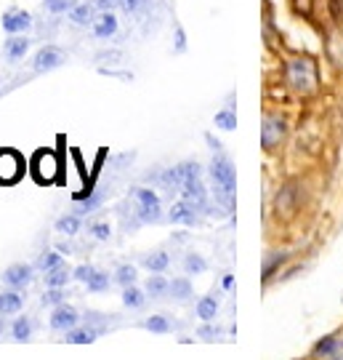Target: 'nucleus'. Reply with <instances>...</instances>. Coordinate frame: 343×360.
<instances>
[{
  "label": "nucleus",
  "mask_w": 343,
  "mask_h": 360,
  "mask_svg": "<svg viewBox=\"0 0 343 360\" xmlns=\"http://www.w3.org/2000/svg\"><path fill=\"white\" fill-rule=\"evenodd\" d=\"M282 134H285V123H282L280 117H267V123H264V131H261V142L264 147H274V144L282 139Z\"/></svg>",
  "instance_id": "f8f14e48"
},
{
  "label": "nucleus",
  "mask_w": 343,
  "mask_h": 360,
  "mask_svg": "<svg viewBox=\"0 0 343 360\" xmlns=\"http://www.w3.org/2000/svg\"><path fill=\"white\" fill-rule=\"evenodd\" d=\"M62 302H64L62 288H51L48 294H43V304H62Z\"/></svg>",
  "instance_id": "f704fd0d"
},
{
  "label": "nucleus",
  "mask_w": 343,
  "mask_h": 360,
  "mask_svg": "<svg viewBox=\"0 0 343 360\" xmlns=\"http://www.w3.org/2000/svg\"><path fill=\"white\" fill-rule=\"evenodd\" d=\"M170 294H173V299H176V302H189L191 283L187 281V278H176V281L170 283Z\"/></svg>",
  "instance_id": "5701e85b"
},
{
  "label": "nucleus",
  "mask_w": 343,
  "mask_h": 360,
  "mask_svg": "<svg viewBox=\"0 0 343 360\" xmlns=\"http://www.w3.org/2000/svg\"><path fill=\"white\" fill-rule=\"evenodd\" d=\"M3 281L11 285V288H25L32 281V270L27 264H11L8 270L3 272Z\"/></svg>",
  "instance_id": "9b49d317"
},
{
  "label": "nucleus",
  "mask_w": 343,
  "mask_h": 360,
  "mask_svg": "<svg viewBox=\"0 0 343 360\" xmlns=\"http://www.w3.org/2000/svg\"><path fill=\"white\" fill-rule=\"evenodd\" d=\"M62 264V257L56 254V251H48V254H43L38 262V267L40 270H53V267H59Z\"/></svg>",
  "instance_id": "7c9ffc66"
},
{
  "label": "nucleus",
  "mask_w": 343,
  "mask_h": 360,
  "mask_svg": "<svg viewBox=\"0 0 343 360\" xmlns=\"http://www.w3.org/2000/svg\"><path fill=\"white\" fill-rule=\"evenodd\" d=\"M288 80L295 91L311 94L317 89V65L311 59H292L288 67Z\"/></svg>",
  "instance_id": "f257e3e1"
},
{
  "label": "nucleus",
  "mask_w": 343,
  "mask_h": 360,
  "mask_svg": "<svg viewBox=\"0 0 343 360\" xmlns=\"http://www.w3.org/2000/svg\"><path fill=\"white\" fill-rule=\"evenodd\" d=\"M69 270L64 267V264H59V267H53V270H46V285L48 288H64V285L69 283Z\"/></svg>",
  "instance_id": "2eb2a0df"
},
{
  "label": "nucleus",
  "mask_w": 343,
  "mask_h": 360,
  "mask_svg": "<svg viewBox=\"0 0 343 360\" xmlns=\"http://www.w3.org/2000/svg\"><path fill=\"white\" fill-rule=\"evenodd\" d=\"M144 328L152 331V334H168L173 326H170V321H168L166 315H152V318L144 321Z\"/></svg>",
  "instance_id": "4be33fe9"
},
{
  "label": "nucleus",
  "mask_w": 343,
  "mask_h": 360,
  "mask_svg": "<svg viewBox=\"0 0 343 360\" xmlns=\"http://www.w3.org/2000/svg\"><path fill=\"white\" fill-rule=\"evenodd\" d=\"M163 184H166L168 193H173V190H181V184H184V176H181V171H178V168H168L166 174H163Z\"/></svg>",
  "instance_id": "a878e982"
},
{
  "label": "nucleus",
  "mask_w": 343,
  "mask_h": 360,
  "mask_svg": "<svg viewBox=\"0 0 343 360\" xmlns=\"http://www.w3.org/2000/svg\"><path fill=\"white\" fill-rule=\"evenodd\" d=\"M168 254L166 251H154V254H149V257L144 259V264H147V270L149 272H166L168 270Z\"/></svg>",
  "instance_id": "412c9836"
},
{
  "label": "nucleus",
  "mask_w": 343,
  "mask_h": 360,
  "mask_svg": "<svg viewBox=\"0 0 343 360\" xmlns=\"http://www.w3.org/2000/svg\"><path fill=\"white\" fill-rule=\"evenodd\" d=\"M77 326V309L67 307V304H56L51 315V328L53 331H69Z\"/></svg>",
  "instance_id": "0eeeda50"
},
{
  "label": "nucleus",
  "mask_w": 343,
  "mask_h": 360,
  "mask_svg": "<svg viewBox=\"0 0 343 360\" xmlns=\"http://www.w3.org/2000/svg\"><path fill=\"white\" fill-rule=\"evenodd\" d=\"M213 123H216L218 129H224V131H234V129H237V115H234L231 110H221V112H216Z\"/></svg>",
  "instance_id": "393cba45"
},
{
  "label": "nucleus",
  "mask_w": 343,
  "mask_h": 360,
  "mask_svg": "<svg viewBox=\"0 0 343 360\" xmlns=\"http://www.w3.org/2000/svg\"><path fill=\"white\" fill-rule=\"evenodd\" d=\"M27 49H29V40L13 35V38L6 40V59L8 62H19V59L27 56Z\"/></svg>",
  "instance_id": "4468645a"
},
{
  "label": "nucleus",
  "mask_w": 343,
  "mask_h": 360,
  "mask_svg": "<svg viewBox=\"0 0 343 360\" xmlns=\"http://www.w3.org/2000/svg\"><path fill=\"white\" fill-rule=\"evenodd\" d=\"M96 339V328H69V336H67V342H72V345H90Z\"/></svg>",
  "instance_id": "6ab92c4d"
},
{
  "label": "nucleus",
  "mask_w": 343,
  "mask_h": 360,
  "mask_svg": "<svg viewBox=\"0 0 343 360\" xmlns=\"http://www.w3.org/2000/svg\"><path fill=\"white\" fill-rule=\"evenodd\" d=\"M178 171H181V176H184V179H194V176H200V171H203V168L189 160V163H181Z\"/></svg>",
  "instance_id": "473e14b6"
},
{
  "label": "nucleus",
  "mask_w": 343,
  "mask_h": 360,
  "mask_svg": "<svg viewBox=\"0 0 343 360\" xmlns=\"http://www.w3.org/2000/svg\"><path fill=\"white\" fill-rule=\"evenodd\" d=\"M114 281L123 285V288H126V285H133L136 283V267H133V264H123V267L117 270V275H114Z\"/></svg>",
  "instance_id": "cd10ccee"
},
{
  "label": "nucleus",
  "mask_w": 343,
  "mask_h": 360,
  "mask_svg": "<svg viewBox=\"0 0 343 360\" xmlns=\"http://www.w3.org/2000/svg\"><path fill=\"white\" fill-rule=\"evenodd\" d=\"M46 8L51 13H64L72 8V0H46Z\"/></svg>",
  "instance_id": "2f4dec72"
},
{
  "label": "nucleus",
  "mask_w": 343,
  "mask_h": 360,
  "mask_svg": "<svg viewBox=\"0 0 343 360\" xmlns=\"http://www.w3.org/2000/svg\"><path fill=\"white\" fill-rule=\"evenodd\" d=\"M170 291V283H168L163 275H152L149 281H147V294L154 296V299H160V296H166Z\"/></svg>",
  "instance_id": "f3484780"
},
{
  "label": "nucleus",
  "mask_w": 343,
  "mask_h": 360,
  "mask_svg": "<svg viewBox=\"0 0 343 360\" xmlns=\"http://www.w3.org/2000/svg\"><path fill=\"white\" fill-rule=\"evenodd\" d=\"M29 27H32V16L22 8H11V11L3 13V30L8 35H25Z\"/></svg>",
  "instance_id": "423d86ee"
},
{
  "label": "nucleus",
  "mask_w": 343,
  "mask_h": 360,
  "mask_svg": "<svg viewBox=\"0 0 343 360\" xmlns=\"http://www.w3.org/2000/svg\"><path fill=\"white\" fill-rule=\"evenodd\" d=\"M184 267H187V272H191V275H200V272H205V259L197 257V254H189V257L184 259Z\"/></svg>",
  "instance_id": "c756f323"
},
{
  "label": "nucleus",
  "mask_w": 343,
  "mask_h": 360,
  "mask_svg": "<svg viewBox=\"0 0 343 360\" xmlns=\"http://www.w3.org/2000/svg\"><path fill=\"white\" fill-rule=\"evenodd\" d=\"M11 331L16 342H25V339H29V334H32V323H29V318H19V321L13 323Z\"/></svg>",
  "instance_id": "c85d7f7f"
},
{
  "label": "nucleus",
  "mask_w": 343,
  "mask_h": 360,
  "mask_svg": "<svg viewBox=\"0 0 343 360\" xmlns=\"http://www.w3.org/2000/svg\"><path fill=\"white\" fill-rule=\"evenodd\" d=\"M213 334H218V331H216V328H210V326H205V328H200V336H208V339H210Z\"/></svg>",
  "instance_id": "a19ab883"
},
{
  "label": "nucleus",
  "mask_w": 343,
  "mask_h": 360,
  "mask_svg": "<svg viewBox=\"0 0 343 360\" xmlns=\"http://www.w3.org/2000/svg\"><path fill=\"white\" fill-rule=\"evenodd\" d=\"M218 312V299L216 296H205L200 299V304H197V315L203 318V321H213Z\"/></svg>",
  "instance_id": "a211bd4d"
},
{
  "label": "nucleus",
  "mask_w": 343,
  "mask_h": 360,
  "mask_svg": "<svg viewBox=\"0 0 343 360\" xmlns=\"http://www.w3.org/2000/svg\"><path fill=\"white\" fill-rule=\"evenodd\" d=\"M147 6V0H123V8H126L128 13L139 11V8H144Z\"/></svg>",
  "instance_id": "e433bc0d"
},
{
  "label": "nucleus",
  "mask_w": 343,
  "mask_h": 360,
  "mask_svg": "<svg viewBox=\"0 0 343 360\" xmlns=\"http://www.w3.org/2000/svg\"><path fill=\"white\" fill-rule=\"evenodd\" d=\"M90 272H93V267H86V264H83V267H77V270H75V278L86 283V281L90 278Z\"/></svg>",
  "instance_id": "58836bf2"
},
{
  "label": "nucleus",
  "mask_w": 343,
  "mask_h": 360,
  "mask_svg": "<svg viewBox=\"0 0 343 360\" xmlns=\"http://www.w3.org/2000/svg\"><path fill=\"white\" fill-rule=\"evenodd\" d=\"M19 309H22V294H16V291H3L0 294V312L3 315H13Z\"/></svg>",
  "instance_id": "dca6fc26"
},
{
  "label": "nucleus",
  "mask_w": 343,
  "mask_h": 360,
  "mask_svg": "<svg viewBox=\"0 0 343 360\" xmlns=\"http://www.w3.org/2000/svg\"><path fill=\"white\" fill-rule=\"evenodd\" d=\"M332 347H335V342H332V339H325V342L317 345V352H332Z\"/></svg>",
  "instance_id": "ea45409f"
},
{
  "label": "nucleus",
  "mask_w": 343,
  "mask_h": 360,
  "mask_svg": "<svg viewBox=\"0 0 343 360\" xmlns=\"http://www.w3.org/2000/svg\"><path fill=\"white\" fill-rule=\"evenodd\" d=\"M282 259H285V257H282V254H277V257H271V259H269V262H267V267H264V278H269V275L274 272V267L280 264Z\"/></svg>",
  "instance_id": "4c0bfd02"
},
{
  "label": "nucleus",
  "mask_w": 343,
  "mask_h": 360,
  "mask_svg": "<svg viewBox=\"0 0 343 360\" xmlns=\"http://www.w3.org/2000/svg\"><path fill=\"white\" fill-rule=\"evenodd\" d=\"M210 176L216 181L218 193L227 198L231 203V195H234V187H237V176H234V166L227 155H216L213 163H210Z\"/></svg>",
  "instance_id": "f03ea898"
},
{
  "label": "nucleus",
  "mask_w": 343,
  "mask_h": 360,
  "mask_svg": "<svg viewBox=\"0 0 343 360\" xmlns=\"http://www.w3.org/2000/svg\"><path fill=\"white\" fill-rule=\"evenodd\" d=\"M22 174H25V158L13 150H0V181L11 184L22 179Z\"/></svg>",
  "instance_id": "7ed1b4c3"
},
{
  "label": "nucleus",
  "mask_w": 343,
  "mask_h": 360,
  "mask_svg": "<svg viewBox=\"0 0 343 360\" xmlns=\"http://www.w3.org/2000/svg\"><path fill=\"white\" fill-rule=\"evenodd\" d=\"M64 51L62 49H56V46H46V49H40L38 56H35V62H32V67H35V72H51V70H56V67L64 65Z\"/></svg>",
  "instance_id": "39448f33"
},
{
  "label": "nucleus",
  "mask_w": 343,
  "mask_h": 360,
  "mask_svg": "<svg viewBox=\"0 0 343 360\" xmlns=\"http://www.w3.org/2000/svg\"><path fill=\"white\" fill-rule=\"evenodd\" d=\"M93 3H75L72 8H69V22L77 27H88L93 25Z\"/></svg>",
  "instance_id": "ddd939ff"
},
{
  "label": "nucleus",
  "mask_w": 343,
  "mask_h": 360,
  "mask_svg": "<svg viewBox=\"0 0 343 360\" xmlns=\"http://www.w3.org/2000/svg\"><path fill=\"white\" fill-rule=\"evenodd\" d=\"M56 230L64 232V235H75V232L80 230V219H77V214H69V217L59 219V221H56Z\"/></svg>",
  "instance_id": "bb28decb"
},
{
  "label": "nucleus",
  "mask_w": 343,
  "mask_h": 360,
  "mask_svg": "<svg viewBox=\"0 0 343 360\" xmlns=\"http://www.w3.org/2000/svg\"><path fill=\"white\" fill-rule=\"evenodd\" d=\"M168 219L173 221V224H197L200 219H197V214H194V206L191 203H187V200H181V203H173V208L168 211Z\"/></svg>",
  "instance_id": "9d476101"
},
{
  "label": "nucleus",
  "mask_w": 343,
  "mask_h": 360,
  "mask_svg": "<svg viewBox=\"0 0 343 360\" xmlns=\"http://www.w3.org/2000/svg\"><path fill=\"white\" fill-rule=\"evenodd\" d=\"M90 235H93V238H99V240H109L112 230H109V224H104V221H96V224L90 227Z\"/></svg>",
  "instance_id": "72a5a7b5"
},
{
  "label": "nucleus",
  "mask_w": 343,
  "mask_h": 360,
  "mask_svg": "<svg viewBox=\"0 0 343 360\" xmlns=\"http://www.w3.org/2000/svg\"><path fill=\"white\" fill-rule=\"evenodd\" d=\"M181 195H184V200L191 203L194 208L205 206V187H203V181H200V176L184 179V184H181Z\"/></svg>",
  "instance_id": "6e6552de"
},
{
  "label": "nucleus",
  "mask_w": 343,
  "mask_h": 360,
  "mask_svg": "<svg viewBox=\"0 0 343 360\" xmlns=\"http://www.w3.org/2000/svg\"><path fill=\"white\" fill-rule=\"evenodd\" d=\"M136 200H139L141 221H157V219L163 217V211H160V198H157L152 190H147V187L136 190Z\"/></svg>",
  "instance_id": "20e7f679"
},
{
  "label": "nucleus",
  "mask_w": 343,
  "mask_h": 360,
  "mask_svg": "<svg viewBox=\"0 0 343 360\" xmlns=\"http://www.w3.org/2000/svg\"><path fill=\"white\" fill-rule=\"evenodd\" d=\"M90 27H93V35L99 40L112 38L114 32H117V16L112 11H102V16H96Z\"/></svg>",
  "instance_id": "1a4fd4ad"
},
{
  "label": "nucleus",
  "mask_w": 343,
  "mask_h": 360,
  "mask_svg": "<svg viewBox=\"0 0 343 360\" xmlns=\"http://www.w3.org/2000/svg\"><path fill=\"white\" fill-rule=\"evenodd\" d=\"M96 6H99L102 11H114V8L123 6V0H96Z\"/></svg>",
  "instance_id": "c9c22d12"
},
{
  "label": "nucleus",
  "mask_w": 343,
  "mask_h": 360,
  "mask_svg": "<svg viewBox=\"0 0 343 360\" xmlns=\"http://www.w3.org/2000/svg\"><path fill=\"white\" fill-rule=\"evenodd\" d=\"M86 283H88L90 294H102V291H107V288H109V275H107V272H96V270H93Z\"/></svg>",
  "instance_id": "b1692460"
},
{
  "label": "nucleus",
  "mask_w": 343,
  "mask_h": 360,
  "mask_svg": "<svg viewBox=\"0 0 343 360\" xmlns=\"http://www.w3.org/2000/svg\"><path fill=\"white\" fill-rule=\"evenodd\" d=\"M144 291H139V288H136V285H126V288H123V304H126V307H130V309H139L141 304H144Z\"/></svg>",
  "instance_id": "aec40b11"
}]
</instances>
